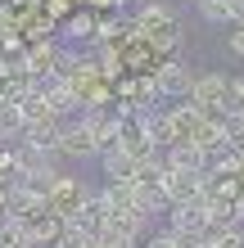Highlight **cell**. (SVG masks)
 Segmentation results:
<instances>
[{
	"mask_svg": "<svg viewBox=\"0 0 244 248\" xmlns=\"http://www.w3.org/2000/svg\"><path fill=\"white\" fill-rule=\"evenodd\" d=\"M199 14H204L208 23H235L231 0H199Z\"/></svg>",
	"mask_w": 244,
	"mask_h": 248,
	"instance_id": "10",
	"label": "cell"
},
{
	"mask_svg": "<svg viewBox=\"0 0 244 248\" xmlns=\"http://www.w3.org/2000/svg\"><path fill=\"white\" fill-rule=\"evenodd\" d=\"M177 23V14H172V5H163V0H149V5H140L136 14V36H145V32H159V27H172Z\"/></svg>",
	"mask_w": 244,
	"mask_h": 248,
	"instance_id": "6",
	"label": "cell"
},
{
	"mask_svg": "<svg viewBox=\"0 0 244 248\" xmlns=\"http://www.w3.org/2000/svg\"><path fill=\"white\" fill-rule=\"evenodd\" d=\"M140 41H145L154 54H172V50L181 46V32H177V23H172V27H159V32H145Z\"/></svg>",
	"mask_w": 244,
	"mask_h": 248,
	"instance_id": "9",
	"label": "cell"
},
{
	"mask_svg": "<svg viewBox=\"0 0 244 248\" xmlns=\"http://www.w3.org/2000/svg\"><path fill=\"white\" fill-rule=\"evenodd\" d=\"M23 131H27V122H23L18 99H5V104H0V144H5V140H18Z\"/></svg>",
	"mask_w": 244,
	"mask_h": 248,
	"instance_id": "7",
	"label": "cell"
},
{
	"mask_svg": "<svg viewBox=\"0 0 244 248\" xmlns=\"http://www.w3.org/2000/svg\"><path fill=\"white\" fill-rule=\"evenodd\" d=\"M81 126H86V136L95 140V149L104 154L109 144H118V108H81V118H77Z\"/></svg>",
	"mask_w": 244,
	"mask_h": 248,
	"instance_id": "3",
	"label": "cell"
},
{
	"mask_svg": "<svg viewBox=\"0 0 244 248\" xmlns=\"http://www.w3.org/2000/svg\"><path fill=\"white\" fill-rule=\"evenodd\" d=\"M59 158H73V163H86V158H99L95 140L86 136V126H81V122H64V131H59Z\"/></svg>",
	"mask_w": 244,
	"mask_h": 248,
	"instance_id": "4",
	"label": "cell"
},
{
	"mask_svg": "<svg viewBox=\"0 0 244 248\" xmlns=\"http://www.w3.org/2000/svg\"><path fill=\"white\" fill-rule=\"evenodd\" d=\"M145 248H190V244H185L181 235H172V230H159V235H154Z\"/></svg>",
	"mask_w": 244,
	"mask_h": 248,
	"instance_id": "11",
	"label": "cell"
},
{
	"mask_svg": "<svg viewBox=\"0 0 244 248\" xmlns=\"http://www.w3.org/2000/svg\"><path fill=\"white\" fill-rule=\"evenodd\" d=\"M154 91H159V99H190V68H185L181 59H163V63H154Z\"/></svg>",
	"mask_w": 244,
	"mask_h": 248,
	"instance_id": "2",
	"label": "cell"
},
{
	"mask_svg": "<svg viewBox=\"0 0 244 248\" xmlns=\"http://www.w3.org/2000/svg\"><path fill=\"white\" fill-rule=\"evenodd\" d=\"M64 36L68 41H91L95 46V14H73V18H64Z\"/></svg>",
	"mask_w": 244,
	"mask_h": 248,
	"instance_id": "8",
	"label": "cell"
},
{
	"mask_svg": "<svg viewBox=\"0 0 244 248\" xmlns=\"http://www.w3.org/2000/svg\"><path fill=\"white\" fill-rule=\"evenodd\" d=\"M91 194V185H81V176H54V185H50V194H46V212H54L59 221H68L77 208H81V199Z\"/></svg>",
	"mask_w": 244,
	"mask_h": 248,
	"instance_id": "1",
	"label": "cell"
},
{
	"mask_svg": "<svg viewBox=\"0 0 244 248\" xmlns=\"http://www.w3.org/2000/svg\"><path fill=\"white\" fill-rule=\"evenodd\" d=\"M99 167H104L109 181H136V167H140V163L122 149V144H109V149L99 154Z\"/></svg>",
	"mask_w": 244,
	"mask_h": 248,
	"instance_id": "5",
	"label": "cell"
}]
</instances>
